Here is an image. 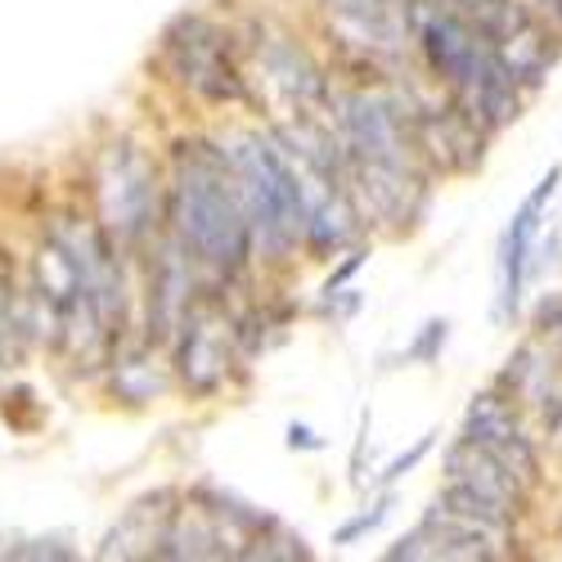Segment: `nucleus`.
<instances>
[{"label": "nucleus", "instance_id": "13", "mask_svg": "<svg viewBox=\"0 0 562 562\" xmlns=\"http://www.w3.org/2000/svg\"><path fill=\"white\" fill-rule=\"evenodd\" d=\"M414 135L424 158H432L446 171H473L482 162V135L486 126L459 109L450 100V109H414Z\"/></svg>", "mask_w": 562, "mask_h": 562}, {"label": "nucleus", "instance_id": "19", "mask_svg": "<svg viewBox=\"0 0 562 562\" xmlns=\"http://www.w3.org/2000/svg\"><path fill=\"white\" fill-rule=\"evenodd\" d=\"M522 5H527L536 19H544L553 32H562V0H522Z\"/></svg>", "mask_w": 562, "mask_h": 562}, {"label": "nucleus", "instance_id": "21", "mask_svg": "<svg viewBox=\"0 0 562 562\" xmlns=\"http://www.w3.org/2000/svg\"><path fill=\"white\" fill-rule=\"evenodd\" d=\"M5 342H10V306L0 302V360H5Z\"/></svg>", "mask_w": 562, "mask_h": 562}, {"label": "nucleus", "instance_id": "12", "mask_svg": "<svg viewBox=\"0 0 562 562\" xmlns=\"http://www.w3.org/2000/svg\"><path fill=\"white\" fill-rule=\"evenodd\" d=\"M558 180H562V171L549 167V171L540 176V184L531 190V199H527L518 212H513L504 239H499V315H504V319H513V315H518V306H522L531 239H536L540 216H544V207H549V199H553V190H558Z\"/></svg>", "mask_w": 562, "mask_h": 562}, {"label": "nucleus", "instance_id": "3", "mask_svg": "<svg viewBox=\"0 0 562 562\" xmlns=\"http://www.w3.org/2000/svg\"><path fill=\"white\" fill-rule=\"evenodd\" d=\"M405 14H409L418 50H424L432 72L446 81L450 100L459 109H468L486 131L508 126L522 113V95H518L522 86L513 81L499 50L473 23L450 14L441 0H405Z\"/></svg>", "mask_w": 562, "mask_h": 562}, {"label": "nucleus", "instance_id": "11", "mask_svg": "<svg viewBox=\"0 0 562 562\" xmlns=\"http://www.w3.org/2000/svg\"><path fill=\"white\" fill-rule=\"evenodd\" d=\"M463 441L482 446L491 459H499L504 468L518 482H536L540 473V459H536V446L531 437L522 432L518 414H513V401L499 396V392H482L473 396V405H468V418H463Z\"/></svg>", "mask_w": 562, "mask_h": 562}, {"label": "nucleus", "instance_id": "7", "mask_svg": "<svg viewBox=\"0 0 562 562\" xmlns=\"http://www.w3.org/2000/svg\"><path fill=\"white\" fill-rule=\"evenodd\" d=\"M162 59H167L171 77L180 86H190L203 100L225 104V100L244 95V77L229 55V36L199 14L171 23V32L162 36Z\"/></svg>", "mask_w": 562, "mask_h": 562}, {"label": "nucleus", "instance_id": "20", "mask_svg": "<svg viewBox=\"0 0 562 562\" xmlns=\"http://www.w3.org/2000/svg\"><path fill=\"white\" fill-rule=\"evenodd\" d=\"M437 342H446V319H432V324H428V334H424V342L414 347V356H424V360H428V356L437 351Z\"/></svg>", "mask_w": 562, "mask_h": 562}, {"label": "nucleus", "instance_id": "4", "mask_svg": "<svg viewBox=\"0 0 562 562\" xmlns=\"http://www.w3.org/2000/svg\"><path fill=\"white\" fill-rule=\"evenodd\" d=\"M225 154H229L234 176H239L248 221H252V239L270 257H284L297 244H306L297 167H293L289 149L279 145V135H239Z\"/></svg>", "mask_w": 562, "mask_h": 562}, {"label": "nucleus", "instance_id": "23", "mask_svg": "<svg viewBox=\"0 0 562 562\" xmlns=\"http://www.w3.org/2000/svg\"><path fill=\"white\" fill-rule=\"evenodd\" d=\"M553 319H558V329H562V306H553Z\"/></svg>", "mask_w": 562, "mask_h": 562}, {"label": "nucleus", "instance_id": "1", "mask_svg": "<svg viewBox=\"0 0 562 562\" xmlns=\"http://www.w3.org/2000/svg\"><path fill=\"white\" fill-rule=\"evenodd\" d=\"M334 126L347 154L351 194L383 225L414 221L428 194L414 109L383 86H356L334 100Z\"/></svg>", "mask_w": 562, "mask_h": 562}, {"label": "nucleus", "instance_id": "9", "mask_svg": "<svg viewBox=\"0 0 562 562\" xmlns=\"http://www.w3.org/2000/svg\"><path fill=\"white\" fill-rule=\"evenodd\" d=\"M319 10L347 50L373 64L405 55V45L414 36L405 0H319Z\"/></svg>", "mask_w": 562, "mask_h": 562}, {"label": "nucleus", "instance_id": "14", "mask_svg": "<svg viewBox=\"0 0 562 562\" xmlns=\"http://www.w3.org/2000/svg\"><path fill=\"white\" fill-rule=\"evenodd\" d=\"M257 59H261V72L270 77V86L293 104V113H324V104H329L324 77H319V68L306 59V50H297L289 36L261 32Z\"/></svg>", "mask_w": 562, "mask_h": 562}, {"label": "nucleus", "instance_id": "15", "mask_svg": "<svg viewBox=\"0 0 562 562\" xmlns=\"http://www.w3.org/2000/svg\"><path fill=\"white\" fill-rule=\"evenodd\" d=\"M446 482H450V486H463V491H473V495H482L486 504L513 513V518H518L522 495H527V482H518L499 459H491L482 446L463 441V437H459V441L450 446V454H446Z\"/></svg>", "mask_w": 562, "mask_h": 562}, {"label": "nucleus", "instance_id": "8", "mask_svg": "<svg viewBox=\"0 0 562 562\" xmlns=\"http://www.w3.org/2000/svg\"><path fill=\"white\" fill-rule=\"evenodd\" d=\"M234 338L239 329L229 324L225 306L216 297H194L180 315V338H176V369L190 392L207 396L229 379L234 364Z\"/></svg>", "mask_w": 562, "mask_h": 562}, {"label": "nucleus", "instance_id": "22", "mask_svg": "<svg viewBox=\"0 0 562 562\" xmlns=\"http://www.w3.org/2000/svg\"><path fill=\"white\" fill-rule=\"evenodd\" d=\"M289 446H319V441L311 437V428H289Z\"/></svg>", "mask_w": 562, "mask_h": 562}, {"label": "nucleus", "instance_id": "16", "mask_svg": "<svg viewBox=\"0 0 562 562\" xmlns=\"http://www.w3.org/2000/svg\"><path fill=\"white\" fill-rule=\"evenodd\" d=\"M504 383H508V401H527L549 432L562 428V369L540 347H522L513 356Z\"/></svg>", "mask_w": 562, "mask_h": 562}, {"label": "nucleus", "instance_id": "18", "mask_svg": "<svg viewBox=\"0 0 562 562\" xmlns=\"http://www.w3.org/2000/svg\"><path fill=\"white\" fill-rule=\"evenodd\" d=\"M432 441H437V432H428V437H418V446H414V450L396 454V459L387 463V473H383V482H396V477H405V473H409V468H414L418 459H424V454L432 450Z\"/></svg>", "mask_w": 562, "mask_h": 562}, {"label": "nucleus", "instance_id": "2", "mask_svg": "<svg viewBox=\"0 0 562 562\" xmlns=\"http://www.w3.org/2000/svg\"><path fill=\"white\" fill-rule=\"evenodd\" d=\"M167 221H171V239L190 252L194 266L212 270L216 279H234L244 270L252 252V221L225 149L207 145V139L176 145Z\"/></svg>", "mask_w": 562, "mask_h": 562}, {"label": "nucleus", "instance_id": "6", "mask_svg": "<svg viewBox=\"0 0 562 562\" xmlns=\"http://www.w3.org/2000/svg\"><path fill=\"white\" fill-rule=\"evenodd\" d=\"M450 14H459L463 23H473L504 59V68L513 72L518 86H540L558 59L553 45V27L544 19H536L522 0H441Z\"/></svg>", "mask_w": 562, "mask_h": 562}, {"label": "nucleus", "instance_id": "17", "mask_svg": "<svg viewBox=\"0 0 562 562\" xmlns=\"http://www.w3.org/2000/svg\"><path fill=\"white\" fill-rule=\"evenodd\" d=\"M387 513H392V499H379V504H373V513H360V518H351L347 527H338V544H351V540H360L364 531H379L383 522H387Z\"/></svg>", "mask_w": 562, "mask_h": 562}, {"label": "nucleus", "instance_id": "5", "mask_svg": "<svg viewBox=\"0 0 562 562\" xmlns=\"http://www.w3.org/2000/svg\"><path fill=\"white\" fill-rule=\"evenodd\" d=\"M95 212L117 248H139L158 225V171L131 139L109 145L95 162Z\"/></svg>", "mask_w": 562, "mask_h": 562}, {"label": "nucleus", "instance_id": "10", "mask_svg": "<svg viewBox=\"0 0 562 562\" xmlns=\"http://www.w3.org/2000/svg\"><path fill=\"white\" fill-rule=\"evenodd\" d=\"M508 531H495L486 522H473L463 513L446 508V504H432L428 518L418 522L396 549H387V558H459V562H486V558H499Z\"/></svg>", "mask_w": 562, "mask_h": 562}]
</instances>
